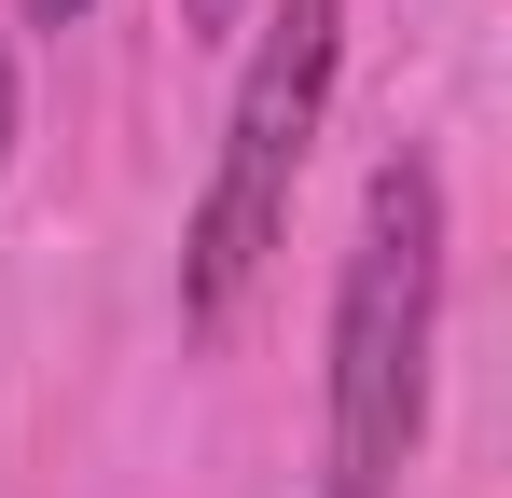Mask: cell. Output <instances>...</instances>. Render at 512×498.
<instances>
[{
  "mask_svg": "<svg viewBox=\"0 0 512 498\" xmlns=\"http://www.w3.org/2000/svg\"><path fill=\"white\" fill-rule=\"evenodd\" d=\"M333 70H346V0H277L236 97H222V153H208L194 236H180V332L194 346H222L236 305L263 291V263L291 249V194H305L319 125H333Z\"/></svg>",
  "mask_w": 512,
  "mask_h": 498,
  "instance_id": "2",
  "label": "cell"
},
{
  "mask_svg": "<svg viewBox=\"0 0 512 498\" xmlns=\"http://www.w3.org/2000/svg\"><path fill=\"white\" fill-rule=\"evenodd\" d=\"M14 14H28V28H84L97 0H14Z\"/></svg>",
  "mask_w": 512,
  "mask_h": 498,
  "instance_id": "4",
  "label": "cell"
},
{
  "mask_svg": "<svg viewBox=\"0 0 512 498\" xmlns=\"http://www.w3.org/2000/svg\"><path fill=\"white\" fill-rule=\"evenodd\" d=\"M180 28H194V42H236V28H250V0H180Z\"/></svg>",
  "mask_w": 512,
  "mask_h": 498,
  "instance_id": "3",
  "label": "cell"
},
{
  "mask_svg": "<svg viewBox=\"0 0 512 498\" xmlns=\"http://www.w3.org/2000/svg\"><path fill=\"white\" fill-rule=\"evenodd\" d=\"M0 166H14V28H0Z\"/></svg>",
  "mask_w": 512,
  "mask_h": 498,
  "instance_id": "5",
  "label": "cell"
},
{
  "mask_svg": "<svg viewBox=\"0 0 512 498\" xmlns=\"http://www.w3.org/2000/svg\"><path fill=\"white\" fill-rule=\"evenodd\" d=\"M429 346H443V166L388 153L360 180V236L333 277L319 360V498H402L429 443Z\"/></svg>",
  "mask_w": 512,
  "mask_h": 498,
  "instance_id": "1",
  "label": "cell"
}]
</instances>
